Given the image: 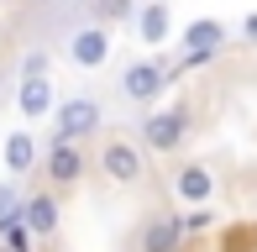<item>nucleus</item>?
I'll use <instances>...</instances> for the list:
<instances>
[{
    "label": "nucleus",
    "instance_id": "obj_19",
    "mask_svg": "<svg viewBox=\"0 0 257 252\" xmlns=\"http://www.w3.org/2000/svg\"><path fill=\"white\" fill-rule=\"evenodd\" d=\"M0 89H6V68H0Z\"/></svg>",
    "mask_w": 257,
    "mask_h": 252
},
{
    "label": "nucleus",
    "instance_id": "obj_17",
    "mask_svg": "<svg viewBox=\"0 0 257 252\" xmlns=\"http://www.w3.org/2000/svg\"><path fill=\"white\" fill-rule=\"evenodd\" d=\"M48 63H53V58H48L42 48H37V53H27V58H21V79H27V74H48Z\"/></svg>",
    "mask_w": 257,
    "mask_h": 252
},
{
    "label": "nucleus",
    "instance_id": "obj_6",
    "mask_svg": "<svg viewBox=\"0 0 257 252\" xmlns=\"http://www.w3.org/2000/svg\"><path fill=\"white\" fill-rule=\"evenodd\" d=\"M16 221L27 226L32 236H53L58 226H63V205H58V194H53V189H42V194H27V200L16 205Z\"/></svg>",
    "mask_w": 257,
    "mask_h": 252
},
{
    "label": "nucleus",
    "instance_id": "obj_3",
    "mask_svg": "<svg viewBox=\"0 0 257 252\" xmlns=\"http://www.w3.org/2000/svg\"><path fill=\"white\" fill-rule=\"evenodd\" d=\"M189 137V105H163L142 121V147L147 153H179V142Z\"/></svg>",
    "mask_w": 257,
    "mask_h": 252
},
{
    "label": "nucleus",
    "instance_id": "obj_7",
    "mask_svg": "<svg viewBox=\"0 0 257 252\" xmlns=\"http://www.w3.org/2000/svg\"><path fill=\"white\" fill-rule=\"evenodd\" d=\"M68 58L79 68H105L110 63V27H100V21L79 27L74 37H68Z\"/></svg>",
    "mask_w": 257,
    "mask_h": 252
},
{
    "label": "nucleus",
    "instance_id": "obj_8",
    "mask_svg": "<svg viewBox=\"0 0 257 252\" xmlns=\"http://www.w3.org/2000/svg\"><path fill=\"white\" fill-rule=\"evenodd\" d=\"M132 27H137V42H147V48L168 42V37H173V11H168V0H142V6L132 11Z\"/></svg>",
    "mask_w": 257,
    "mask_h": 252
},
{
    "label": "nucleus",
    "instance_id": "obj_12",
    "mask_svg": "<svg viewBox=\"0 0 257 252\" xmlns=\"http://www.w3.org/2000/svg\"><path fill=\"white\" fill-rule=\"evenodd\" d=\"M184 242V215H153L142 226V252H179Z\"/></svg>",
    "mask_w": 257,
    "mask_h": 252
},
{
    "label": "nucleus",
    "instance_id": "obj_20",
    "mask_svg": "<svg viewBox=\"0 0 257 252\" xmlns=\"http://www.w3.org/2000/svg\"><path fill=\"white\" fill-rule=\"evenodd\" d=\"M74 6H89V0H74Z\"/></svg>",
    "mask_w": 257,
    "mask_h": 252
},
{
    "label": "nucleus",
    "instance_id": "obj_4",
    "mask_svg": "<svg viewBox=\"0 0 257 252\" xmlns=\"http://www.w3.org/2000/svg\"><path fill=\"white\" fill-rule=\"evenodd\" d=\"M89 158H84V142H63V137H53L48 158H42V174L53 179V189H74L79 179H84Z\"/></svg>",
    "mask_w": 257,
    "mask_h": 252
},
{
    "label": "nucleus",
    "instance_id": "obj_9",
    "mask_svg": "<svg viewBox=\"0 0 257 252\" xmlns=\"http://www.w3.org/2000/svg\"><path fill=\"white\" fill-rule=\"evenodd\" d=\"M168 189H173V200H184V205H205L210 194H215V174H210L205 163H184V168H173Z\"/></svg>",
    "mask_w": 257,
    "mask_h": 252
},
{
    "label": "nucleus",
    "instance_id": "obj_14",
    "mask_svg": "<svg viewBox=\"0 0 257 252\" xmlns=\"http://www.w3.org/2000/svg\"><path fill=\"white\" fill-rule=\"evenodd\" d=\"M89 11H95L100 27H115V21H132L137 0H89Z\"/></svg>",
    "mask_w": 257,
    "mask_h": 252
},
{
    "label": "nucleus",
    "instance_id": "obj_15",
    "mask_svg": "<svg viewBox=\"0 0 257 252\" xmlns=\"http://www.w3.org/2000/svg\"><path fill=\"white\" fill-rule=\"evenodd\" d=\"M0 242H6V252H27L32 247V231L16 221V215H6V221H0Z\"/></svg>",
    "mask_w": 257,
    "mask_h": 252
},
{
    "label": "nucleus",
    "instance_id": "obj_16",
    "mask_svg": "<svg viewBox=\"0 0 257 252\" xmlns=\"http://www.w3.org/2000/svg\"><path fill=\"white\" fill-rule=\"evenodd\" d=\"M16 205H21V194H16V184H0V221H6V215H16Z\"/></svg>",
    "mask_w": 257,
    "mask_h": 252
},
{
    "label": "nucleus",
    "instance_id": "obj_21",
    "mask_svg": "<svg viewBox=\"0 0 257 252\" xmlns=\"http://www.w3.org/2000/svg\"><path fill=\"white\" fill-rule=\"evenodd\" d=\"M0 252H6V247H0Z\"/></svg>",
    "mask_w": 257,
    "mask_h": 252
},
{
    "label": "nucleus",
    "instance_id": "obj_5",
    "mask_svg": "<svg viewBox=\"0 0 257 252\" xmlns=\"http://www.w3.org/2000/svg\"><path fill=\"white\" fill-rule=\"evenodd\" d=\"M168 79H173V74H168L163 63H153V58L126 63V68H121V95H126V100H137V105H153L163 89H168Z\"/></svg>",
    "mask_w": 257,
    "mask_h": 252
},
{
    "label": "nucleus",
    "instance_id": "obj_18",
    "mask_svg": "<svg viewBox=\"0 0 257 252\" xmlns=\"http://www.w3.org/2000/svg\"><path fill=\"white\" fill-rule=\"evenodd\" d=\"M241 32H247V37L257 42V11H252V16H247V21H241Z\"/></svg>",
    "mask_w": 257,
    "mask_h": 252
},
{
    "label": "nucleus",
    "instance_id": "obj_1",
    "mask_svg": "<svg viewBox=\"0 0 257 252\" xmlns=\"http://www.w3.org/2000/svg\"><path fill=\"white\" fill-rule=\"evenodd\" d=\"M48 116H53V137H63V142H84V137H95V132H100L105 110H100V100L74 95V100H53Z\"/></svg>",
    "mask_w": 257,
    "mask_h": 252
},
{
    "label": "nucleus",
    "instance_id": "obj_11",
    "mask_svg": "<svg viewBox=\"0 0 257 252\" xmlns=\"http://www.w3.org/2000/svg\"><path fill=\"white\" fill-rule=\"evenodd\" d=\"M53 79L48 74H27V79H21V89H16V105H21V116H27V121H42V116H48V110H53Z\"/></svg>",
    "mask_w": 257,
    "mask_h": 252
},
{
    "label": "nucleus",
    "instance_id": "obj_13",
    "mask_svg": "<svg viewBox=\"0 0 257 252\" xmlns=\"http://www.w3.org/2000/svg\"><path fill=\"white\" fill-rule=\"evenodd\" d=\"M0 153H6L11 179H21V174H32V168H37V142H32V132H11Z\"/></svg>",
    "mask_w": 257,
    "mask_h": 252
},
{
    "label": "nucleus",
    "instance_id": "obj_2",
    "mask_svg": "<svg viewBox=\"0 0 257 252\" xmlns=\"http://www.w3.org/2000/svg\"><path fill=\"white\" fill-rule=\"evenodd\" d=\"M100 174L110 179V184L132 189V184L147 179V153L137 142H126V137H105V142H100Z\"/></svg>",
    "mask_w": 257,
    "mask_h": 252
},
{
    "label": "nucleus",
    "instance_id": "obj_10",
    "mask_svg": "<svg viewBox=\"0 0 257 252\" xmlns=\"http://www.w3.org/2000/svg\"><path fill=\"white\" fill-rule=\"evenodd\" d=\"M220 42H226V21H220V16H194L189 27L179 32V48L184 53H220Z\"/></svg>",
    "mask_w": 257,
    "mask_h": 252
}]
</instances>
